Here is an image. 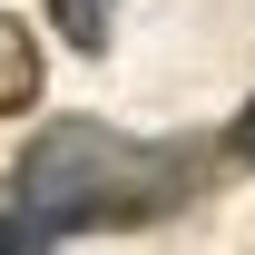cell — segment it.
<instances>
[{
    "label": "cell",
    "mask_w": 255,
    "mask_h": 255,
    "mask_svg": "<svg viewBox=\"0 0 255 255\" xmlns=\"http://www.w3.org/2000/svg\"><path fill=\"white\" fill-rule=\"evenodd\" d=\"M49 30V20H39ZM39 30L20 20V10H0V118H30L39 89H49V49H39Z\"/></svg>",
    "instance_id": "2"
},
{
    "label": "cell",
    "mask_w": 255,
    "mask_h": 255,
    "mask_svg": "<svg viewBox=\"0 0 255 255\" xmlns=\"http://www.w3.org/2000/svg\"><path fill=\"white\" fill-rule=\"evenodd\" d=\"M39 20L59 30V49H79V59H108V39H118V0H49Z\"/></svg>",
    "instance_id": "3"
},
{
    "label": "cell",
    "mask_w": 255,
    "mask_h": 255,
    "mask_svg": "<svg viewBox=\"0 0 255 255\" xmlns=\"http://www.w3.org/2000/svg\"><path fill=\"white\" fill-rule=\"evenodd\" d=\"M226 137H128L98 118H49L30 128V147L10 167V206H0V255H49L79 236H118V226H157L187 216L216 187Z\"/></svg>",
    "instance_id": "1"
},
{
    "label": "cell",
    "mask_w": 255,
    "mask_h": 255,
    "mask_svg": "<svg viewBox=\"0 0 255 255\" xmlns=\"http://www.w3.org/2000/svg\"><path fill=\"white\" fill-rule=\"evenodd\" d=\"M226 167H255V98L226 118Z\"/></svg>",
    "instance_id": "4"
}]
</instances>
